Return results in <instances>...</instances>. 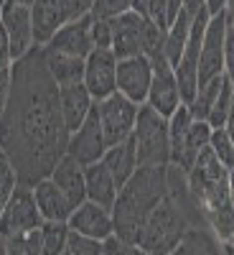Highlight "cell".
Listing matches in <instances>:
<instances>
[{"instance_id":"9c48e42d","label":"cell","mask_w":234,"mask_h":255,"mask_svg":"<svg viewBox=\"0 0 234 255\" xmlns=\"http://www.w3.org/2000/svg\"><path fill=\"white\" fill-rule=\"evenodd\" d=\"M153 64V79H151V92H148V102L151 108L163 115V118H171L178 108H181V92H178V79H176V72L171 67L163 54L153 56L151 59Z\"/></svg>"},{"instance_id":"816d5d0a","label":"cell","mask_w":234,"mask_h":255,"mask_svg":"<svg viewBox=\"0 0 234 255\" xmlns=\"http://www.w3.org/2000/svg\"><path fill=\"white\" fill-rule=\"evenodd\" d=\"M61 255H72V253H69V250H64V253H61Z\"/></svg>"},{"instance_id":"bcb514c9","label":"cell","mask_w":234,"mask_h":255,"mask_svg":"<svg viewBox=\"0 0 234 255\" xmlns=\"http://www.w3.org/2000/svg\"><path fill=\"white\" fill-rule=\"evenodd\" d=\"M201 5H204V0H183V8H188L191 13H196Z\"/></svg>"},{"instance_id":"30bf717a","label":"cell","mask_w":234,"mask_h":255,"mask_svg":"<svg viewBox=\"0 0 234 255\" xmlns=\"http://www.w3.org/2000/svg\"><path fill=\"white\" fill-rule=\"evenodd\" d=\"M104 153H107V143H104V133H102L99 115H97V102H94V108L87 115V120L69 135L67 156H72L81 166H92V163L102 161Z\"/></svg>"},{"instance_id":"e0dca14e","label":"cell","mask_w":234,"mask_h":255,"mask_svg":"<svg viewBox=\"0 0 234 255\" xmlns=\"http://www.w3.org/2000/svg\"><path fill=\"white\" fill-rule=\"evenodd\" d=\"M46 49L61 51V54H69V56H79V59H87L94 51L92 44V15H81L69 20L67 26H61L54 38L46 44Z\"/></svg>"},{"instance_id":"2e32d148","label":"cell","mask_w":234,"mask_h":255,"mask_svg":"<svg viewBox=\"0 0 234 255\" xmlns=\"http://www.w3.org/2000/svg\"><path fill=\"white\" fill-rule=\"evenodd\" d=\"M72 232H79V235H87L94 240H107L115 235V220H112V209L94 204V202H81L77 209H72V215L67 220Z\"/></svg>"},{"instance_id":"60d3db41","label":"cell","mask_w":234,"mask_h":255,"mask_svg":"<svg viewBox=\"0 0 234 255\" xmlns=\"http://www.w3.org/2000/svg\"><path fill=\"white\" fill-rule=\"evenodd\" d=\"M224 3H227V0H204V8H206V13L211 18H214V15L224 13Z\"/></svg>"},{"instance_id":"52a82bcc","label":"cell","mask_w":234,"mask_h":255,"mask_svg":"<svg viewBox=\"0 0 234 255\" xmlns=\"http://www.w3.org/2000/svg\"><path fill=\"white\" fill-rule=\"evenodd\" d=\"M138 110H140V105L130 102L120 92L97 102V115H99V125H102L107 148H112V145H117V143H122L133 135Z\"/></svg>"},{"instance_id":"4316f807","label":"cell","mask_w":234,"mask_h":255,"mask_svg":"<svg viewBox=\"0 0 234 255\" xmlns=\"http://www.w3.org/2000/svg\"><path fill=\"white\" fill-rule=\"evenodd\" d=\"M222 82H224V74L209 79L206 84H199V87H196L194 100L188 102V110H191V118H194V120H206V118H209L211 108H214V102H217V97H219Z\"/></svg>"},{"instance_id":"db71d44e","label":"cell","mask_w":234,"mask_h":255,"mask_svg":"<svg viewBox=\"0 0 234 255\" xmlns=\"http://www.w3.org/2000/svg\"><path fill=\"white\" fill-rule=\"evenodd\" d=\"M0 3H3V0H0Z\"/></svg>"},{"instance_id":"f5cc1de1","label":"cell","mask_w":234,"mask_h":255,"mask_svg":"<svg viewBox=\"0 0 234 255\" xmlns=\"http://www.w3.org/2000/svg\"><path fill=\"white\" fill-rule=\"evenodd\" d=\"M229 26H234V23H229Z\"/></svg>"},{"instance_id":"d4e9b609","label":"cell","mask_w":234,"mask_h":255,"mask_svg":"<svg viewBox=\"0 0 234 255\" xmlns=\"http://www.w3.org/2000/svg\"><path fill=\"white\" fill-rule=\"evenodd\" d=\"M168 255H224V250L219 238L209 230V225H199L191 227L183 235V240Z\"/></svg>"},{"instance_id":"f1b7e54d","label":"cell","mask_w":234,"mask_h":255,"mask_svg":"<svg viewBox=\"0 0 234 255\" xmlns=\"http://www.w3.org/2000/svg\"><path fill=\"white\" fill-rule=\"evenodd\" d=\"M5 253L8 255H44L41 227L20 232V235H13V238H5Z\"/></svg>"},{"instance_id":"4fadbf2b","label":"cell","mask_w":234,"mask_h":255,"mask_svg":"<svg viewBox=\"0 0 234 255\" xmlns=\"http://www.w3.org/2000/svg\"><path fill=\"white\" fill-rule=\"evenodd\" d=\"M112 23V54L117 59H130V56H145V23L148 18L125 10L117 18L110 20Z\"/></svg>"},{"instance_id":"4dcf8cb0","label":"cell","mask_w":234,"mask_h":255,"mask_svg":"<svg viewBox=\"0 0 234 255\" xmlns=\"http://www.w3.org/2000/svg\"><path fill=\"white\" fill-rule=\"evenodd\" d=\"M232 92H234V84L224 77L222 90H219V97H217L214 108H211V113H209V118H206V123H209L211 128H224V125H227L229 105H232Z\"/></svg>"},{"instance_id":"8d00e7d4","label":"cell","mask_w":234,"mask_h":255,"mask_svg":"<svg viewBox=\"0 0 234 255\" xmlns=\"http://www.w3.org/2000/svg\"><path fill=\"white\" fill-rule=\"evenodd\" d=\"M224 77L234 84V26L227 23V36H224Z\"/></svg>"},{"instance_id":"9a60e30c","label":"cell","mask_w":234,"mask_h":255,"mask_svg":"<svg viewBox=\"0 0 234 255\" xmlns=\"http://www.w3.org/2000/svg\"><path fill=\"white\" fill-rule=\"evenodd\" d=\"M0 26H3L5 33H8L13 61L26 56L36 46L33 20H31V8L28 5H18V3H10V0H3V18H0Z\"/></svg>"},{"instance_id":"7c38bea8","label":"cell","mask_w":234,"mask_h":255,"mask_svg":"<svg viewBox=\"0 0 234 255\" xmlns=\"http://www.w3.org/2000/svg\"><path fill=\"white\" fill-rule=\"evenodd\" d=\"M224 36H227V15L219 13L209 18L199 54V84H206L209 79L224 74Z\"/></svg>"},{"instance_id":"d590c367","label":"cell","mask_w":234,"mask_h":255,"mask_svg":"<svg viewBox=\"0 0 234 255\" xmlns=\"http://www.w3.org/2000/svg\"><path fill=\"white\" fill-rule=\"evenodd\" d=\"M102 255H148L145 250H140L138 245H130V243H122L120 238H107L104 240V250Z\"/></svg>"},{"instance_id":"484cf974","label":"cell","mask_w":234,"mask_h":255,"mask_svg":"<svg viewBox=\"0 0 234 255\" xmlns=\"http://www.w3.org/2000/svg\"><path fill=\"white\" fill-rule=\"evenodd\" d=\"M196 13H191L188 8H181L178 15L173 18V23L168 26L165 31V44H163V56L171 61V67L181 59L183 54V46L188 41V33H191V20H194Z\"/></svg>"},{"instance_id":"8992f818","label":"cell","mask_w":234,"mask_h":255,"mask_svg":"<svg viewBox=\"0 0 234 255\" xmlns=\"http://www.w3.org/2000/svg\"><path fill=\"white\" fill-rule=\"evenodd\" d=\"M133 140H135V151H138V166H168L171 163L168 118L158 115L151 105H140Z\"/></svg>"},{"instance_id":"277c9868","label":"cell","mask_w":234,"mask_h":255,"mask_svg":"<svg viewBox=\"0 0 234 255\" xmlns=\"http://www.w3.org/2000/svg\"><path fill=\"white\" fill-rule=\"evenodd\" d=\"M165 191H168V166H138V171L117 191V199L112 204L115 238L138 245L148 217L165 197Z\"/></svg>"},{"instance_id":"e575fe53","label":"cell","mask_w":234,"mask_h":255,"mask_svg":"<svg viewBox=\"0 0 234 255\" xmlns=\"http://www.w3.org/2000/svg\"><path fill=\"white\" fill-rule=\"evenodd\" d=\"M92 44L94 49H112V23L104 18H92Z\"/></svg>"},{"instance_id":"7402d4cb","label":"cell","mask_w":234,"mask_h":255,"mask_svg":"<svg viewBox=\"0 0 234 255\" xmlns=\"http://www.w3.org/2000/svg\"><path fill=\"white\" fill-rule=\"evenodd\" d=\"M84 181H87V199L89 202L112 209L120 189H117V184H115V179L110 174V168L104 166V161L84 166Z\"/></svg>"},{"instance_id":"8fae6325","label":"cell","mask_w":234,"mask_h":255,"mask_svg":"<svg viewBox=\"0 0 234 255\" xmlns=\"http://www.w3.org/2000/svg\"><path fill=\"white\" fill-rule=\"evenodd\" d=\"M84 87L99 102L117 92V56L112 49H94L84 61Z\"/></svg>"},{"instance_id":"836d02e7","label":"cell","mask_w":234,"mask_h":255,"mask_svg":"<svg viewBox=\"0 0 234 255\" xmlns=\"http://www.w3.org/2000/svg\"><path fill=\"white\" fill-rule=\"evenodd\" d=\"M130 10V5H127V0H94V5L89 10L92 18H104V20H112L117 18L120 13Z\"/></svg>"},{"instance_id":"b9f144b4","label":"cell","mask_w":234,"mask_h":255,"mask_svg":"<svg viewBox=\"0 0 234 255\" xmlns=\"http://www.w3.org/2000/svg\"><path fill=\"white\" fill-rule=\"evenodd\" d=\"M148 3H151V0H127L130 10H135V13H140V15H148Z\"/></svg>"},{"instance_id":"603a6c76","label":"cell","mask_w":234,"mask_h":255,"mask_svg":"<svg viewBox=\"0 0 234 255\" xmlns=\"http://www.w3.org/2000/svg\"><path fill=\"white\" fill-rule=\"evenodd\" d=\"M102 161L110 168L117 189H122L127 181H130V176L138 171V151H135L133 135L127 140H122V143H117V145H112V148H107V153H104Z\"/></svg>"},{"instance_id":"ba28073f","label":"cell","mask_w":234,"mask_h":255,"mask_svg":"<svg viewBox=\"0 0 234 255\" xmlns=\"http://www.w3.org/2000/svg\"><path fill=\"white\" fill-rule=\"evenodd\" d=\"M41 225H44V217H41V212L36 207L33 189L18 184L13 197L0 212V235L13 238V235H20V232L38 230Z\"/></svg>"},{"instance_id":"6da1fadb","label":"cell","mask_w":234,"mask_h":255,"mask_svg":"<svg viewBox=\"0 0 234 255\" xmlns=\"http://www.w3.org/2000/svg\"><path fill=\"white\" fill-rule=\"evenodd\" d=\"M69 128L59 105V84L51 79L44 46H33L10 67V92L0 118V151L15 168L18 184L33 186L49 179L67 156Z\"/></svg>"},{"instance_id":"ee69618b","label":"cell","mask_w":234,"mask_h":255,"mask_svg":"<svg viewBox=\"0 0 234 255\" xmlns=\"http://www.w3.org/2000/svg\"><path fill=\"white\" fill-rule=\"evenodd\" d=\"M181 8H183V0H168V15H171V23H173V18L178 15Z\"/></svg>"},{"instance_id":"5b68a950","label":"cell","mask_w":234,"mask_h":255,"mask_svg":"<svg viewBox=\"0 0 234 255\" xmlns=\"http://www.w3.org/2000/svg\"><path fill=\"white\" fill-rule=\"evenodd\" d=\"M211 128L206 120H194L191 118L188 105L181 108L168 118V133H171V163L178 166L181 171H188L194 166L196 156L209 148L211 140Z\"/></svg>"},{"instance_id":"7a4b0ae2","label":"cell","mask_w":234,"mask_h":255,"mask_svg":"<svg viewBox=\"0 0 234 255\" xmlns=\"http://www.w3.org/2000/svg\"><path fill=\"white\" fill-rule=\"evenodd\" d=\"M199 225L206 222L188 191L186 171L168 163V191L148 217L138 248L145 250L148 255H168L183 240V235L191 227Z\"/></svg>"},{"instance_id":"cb8c5ba5","label":"cell","mask_w":234,"mask_h":255,"mask_svg":"<svg viewBox=\"0 0 234 255\" xmlns=\"http://www.w3.org/2000/svg\"><path fill=\"white\" fill-rule=\"evenodd\" d=\"M44 59H46V69H49L51 79L59 87L84 82V61L87 59L69 56V54H61V51H54V49H46V46H44Z\"/></svg>"},{"instance_id":"681fc988","label":"cell","mask_w":234,"mask_h":255,"mask_svg":"<svg viewBox=\"0 0 234 255\" xmlns=\"http://www.w3.org/2000/svg\"><path fill=\"white\" fill-rule=\"evenodd\" d=\"M0 255H8V253H5V238H3V235H0Z\"/></svg>"},{"instance_id":"f907efd6","label":"cell","mask_w":234,"mask_h":255,"mask_svg":"<svg viewBox=\"0 0 234 255\" xmlns=\"http://www.w3.org/2000/svg\"><path fill=\"white\" fill-rule=\"evenodd\" d=\"M0 18H3V3H0Z\"/></svg>"},{"instance_id":"7dc6e473","label":"cell","mask_w":234,"mask_h":255,"mask_svg":"<svg viewBox=\"0 0 234 255\" xmlns=\"http://www.w3.org/2000/svg\"><path fill=\"white\" fill-rule=\"evenodd\" d=\"M222 250H224V255H234V232H232V238H229V240L222 243Z\"/></svg>"},{"instance_id":"ac0fdd59","label":"cell","mask_w":234,"mask_h":255,"mask_svg":"<svg viewBox=\"0 0 234 255\" xmlns=\"http://www.w3.org/2000/svg\"><path fill=\"white\" fill-rule=\"evenodd\" d=\"M31 20H33L36 46H46L54 38V33L72 20V13H69L67 0H33Z\"/></svg>"},{"instance_id":"74e56055","label":"cell","mask_w":234,"mask_h":255,"mask_svg":"<svg viewBox=\"0 0 234 255\" xmlns=\"http://www.w3.org/2000/svg\"><path fill=\"white\" fill-rule=\"evenodd\" d=\"M13 67V51H10V41H8V33L5 28L0 26V72H5Z\"/></svg>"},{"instance_id":"f6af8a7d","label":"cell","mask_w":234,"mask_h":255,"mask_svg":"<svg viewBox=\"0 0 234 255\" xmlns=\"http://www.w3.org/2000/svg\"><path fill=\"white\" fill-rule=\"evenodd\" d=\"M224 15H227V23H234V0L224 3Z\"/></svg>"},{"instance_id":"5bb4252c","label":"cell","mask_w":234,"mask_h":255,"mask_svg":"<svg viewBox=\"0 0 234 255\" xmlns=\"http://www.w3.org/2000/svg\"><path fill=\"white\" fill-rule=\"evenodd\" d=\"M153 79V64L148 56H130L117 59V92L135 105L148 102Z\"/></svg>"},{"instance_id":"7bdbcfd3","label":"cell","mask_w":234,"mask_h":255,"mask_svg":"<svg viewBox=\"0 0 234 255\" xmlns=\"http://www.w3.org/2000/svg\"><path fill=\"white\" fill-rule=\"evenodd\" d=\"M227 130H229V135L234 138V92H232V105H229V115H227Z\"/></svg>"},{"instance_id":"ffe728a7","label":"cell","mask_w":234,"mask_h":255,"mask_svg":"<svg viewBox=\"0 0 234 255\" xmlns=\"http://www.w3.org/2000/svg\"><path fill=\"white\" fill-rule=\"evenodd\" d=\"M59 105H61V115H64V123H67L69 133H74L92 113L94 100H92L89 90L84 87V82H77V84L59 87Z\"/></svg>"},{"instance_id":"44dd1931","label":"cell","mask_w":234,"mask_h":255,"mask_svg":"<svg viewBox=\"0 0 234 255\" xmlns=\"http://www.w3.org/2000/svg\"><path fill=\"white\" fill-rule=\"evenodd\" d=\"M31 189H33L36 207L41 212V217H44V222H67L69 220L72 204H69V199L61 194V189L51 179H41Z\"/></svg>"},{"instance_id":"d6a6232c","label":"cell","mask_w":234,"mask_h":255,"mask_svg":"<svg viewBox=\"0 0 234 255\" xmlns=\"http://www.w3.org/2000/svg\"><path fill=\"white\" fill-rule=\"evenodd\" d=\"M67 250L72 255H102L104 243L102 240H94V238H87V235H79V232H72Z\"/></svg>"},{"instance_id":"83f0119b","label":"cell","mask_w":234,"mask_h":255,"mask_svg":"<svg viewBox=\"0 0 234 255\" xmlns=\"http://www.w3.org/2000/svg\"><path fill=\"white\" fill-rule=\"evenodd\" d=\"M72 230L67 222H44L41 225V245H44V255H61L69 245Z\"/></svg>"},{"instance_id":"f35d334b","label":"cell","mask_w":234,"mask_h":255,"mask_svg":"<svg viewBox=\"0 0 234 255\" xmlns=\"http://www.w3.org/2000/svg\"><path fill=\"white\" fill-rule=\"evenodd\" d=\"M67 5H69V13H72V20H74V18H81V15L89 13L94 0H67Z\"/></svg>"},{"instance_id":"c3c4849f","label":"cell","mask_w":234,"mask_h":255,"mask_svg":"<svg viewBox=\"0 0 234 255\" xmlns=\"http://www.w3.org/2000/svg\"><path fill=\"white\" fill-rule=\"evenodd\" d=\"M10 3H18V5H28V8H31V5H33V0H10Z\"/></svg>"},{"instance_id":"1f68e13d","label":"cell","mask_w":234,"mask_h":255,"mask_svg":"<svg viewBox=\"0 0 234 255\" xmlns=\"http://www.w3.org/2000/svg\"><path fill=\"white\" fill-rule=\"evenodd\" d=\"M18 186V176H15V168L8 161V156L0 151V212L8 204V199L13 197V191Z\"/></svg>"},{"instance_id":"ab89813d","label":"cell","mask_w":234,"mask_h":255,"mask_svg":"<svg viewBox=\"0 0 234 255\" xmlns=\"http://www.w3.org/2000/svg\"><path fill=\"white\" fill-rule=\"evenodd\" d=\"M8 92H10V69L0 72V118H3V113H5Z\"/></svg>"},{"instance_id":"3957f363","label":"cell","mask_w":234,"mask_h":255,"mask_svg":"<svg viewBox=\"0 0 234 255\" xmlns=\"http://www.w3.org/2000/svg\"><path fill=\"white\" fill-rule=\"evenodd\" d=\"M232 171L219 163L211 148L196 156L194 166L186 171L188 191L194 197L204 222L219 238V243L229 240L234 232V207H232Z\"/></svg>"},{"instance_id":"f546056e","label":"cell","mask_w":234,"mask_h":255,"mask_svg":"<svg viewBox=\"0 0 234 255\" xmlns=\"http://www.w3.org/2000/svg\"><path fill=\"white\" fill-rule=\"evenodd\" d=\"M209 148L214 151L219 163H224L229 171H234V138L229 135L227 128H214V130H211Z\"/></svg>"},{"instance_id":"d6986e66","label":"cell","mask_w":234,"mask_h":255,"mask_svg":"<svg viewBox=\"0 0 234 255\" xmlns=\"http://www.w3.org/2000/svg\"><path fill=\"white\" fill-rule=\"evenodd\" d=\"M59 189H61V194L69 199L72 209H77L81 202H87V181H84V166L77 163L72 156H64L56 168L51 171L49 176Z\"/></svg>"}]
</instances>
